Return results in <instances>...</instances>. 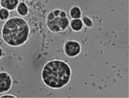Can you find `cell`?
<instances>
[{
    "label": "cell",
    "mask_w": 129,
    "mask_h": 98,
    "mask_svg": "<svg viewBox=\"0 0 129 98\" xmlns=\"http://www.w3.org/2000/svg\"><path fill=\"white\" fill-rule=\"evenodd\" d=\"M70 76L69 66L60 60H53L47 63L42 71L44 83L53 89H59L67 85Z\"/></svg>",
    "instance_id": "obj_1"
},
{
    "label": "cell",
    "mask_w": 129,
    "mask_h": 98,
    "mask_svg": "<svg viewBox=\"0 0 129 98\" xmlns=\"http://www.w3.org/2000/svg\"><path fill=\"white\" fill-rule=\"evenodd\" d=\"M29 27L24 19L13 18L8 20L3 27L2 34L7 45L17 47L24 44L29 35Z\"/></svg>",
    "instance_id": "obj_2"
},
{
    "label": "cell",
    "mask_w": 129,
    "mask_h": 98,
    "mask_svg": "<svg viewBox=\"0 0 129 98\" xmlns=\"http://www.w3.org/2000/svg\"><path fill=\"white\" fill-rule=\"evenodd\" d=\"M46 24L50 31L58 32L67 28L69 20L65 12L61 9H54L47 15Z\"/></svg>",
    "instance_id": "obj_3"
},
{
    "label": "cell",
    "mask_w": 129,
    "mask_h": 98,
    "mask_svg": "<svg viewBox=\"0 0 129 98\" xmlns=\"http://www.w3.org/2000/svg\"><path fill=\"white\" fill-rule=\"evenodd\" d=\"M64 52L68 56H76L81 52L80 43L73 41L67 42L64 46Z\"/></svg>",
    "instance_id": "obj_4"
},
{
    "label": "cell",
    "mask_w": 129,
    "mask_h": 98,
    "mask_svg": "<svg viewBox=\"0 0 129 98\" xmlns=\"http://www.w3.org/2000/svg\"><path fill=\"white\" fill-rule=\"evenodd\" d=\"M12 80L8 73L0 72V94L5 93L11 89Z\"/></svg>",
    "instance_id": "obj_5"
},
{
    "label": "cell",
    "mask_w": 129,
    "mask_h": 98,
    "mask_svg": "<svg viewBox=\"0 0 129 98\" xmlns=\"http://www.w3.org/2000/svg\"><path fill=\"white\" fill-rule=\"evenodd\" d=\"M18 3L19 0H1V5L2 7L9 11L15 9Z\"/></svg>",
    "instance_id": "obj_6"
},
{
    "label": "cell",
    "mask_w": 129,
    "mask_h": 98,
    "mask_svg": "<svg viewBox=\"0 0 129 98\" xmlns=\"http://www.w3.org/2000/svg\"><path fill=\"white\" fill-rule=\"evenodd\" d=\"M70 26L74 31H79L82 29L83 23L80 19H74L70 23Z\"/></svg>",
    "instance_id": "obj_7"
},
{
    "label": "cell",
    "mask_w": 129,
    "mask_h": 98,
    "mask_svg": "<svg viewBox=\"0 0 129 98\" xmlns=\"http://www.w3.org/2000/svg\"><path fill=\"white\" fill-rule=\"evenodd\" d=\"M17 11H18V13L20 15L25 16L27 14L28 12L27 6L26 5L25 3L23 2L20 3L19 5L18 6Z\"/></svg>",
    "instance_id": "obj_8"
},
{
    "label": "cell",
    "mask_w": 129,
    "mask_h": 98,
    "mask_svg": "<svg viewBox=\"0 0 129 98\" xmlns=\"http://www.w3.org/2000/svg\"><path fill=\"white\" fill-rule=\"evenodd\" d=\"M71 17L73 19H79L81 16L80 9L77 7H75L70 10Z\"/></svg>",
    "instance_id": "obj_9"
},
{
    "label": "cell",
    "mask_w": 129,
    "mask_h": 98,
    "mask_svg": "<svg viewBox=\"0 0 129 98\" xmlns=\"http://www.w3.org/2000/svg\"><path fill=\"white\" fill-rule=\"evenodd\" d=\"M9 15V13L7 9L2 8L0 10V19L2 20H5L8 19Z\"/></svg>",
    "instance_id": "obj_10"
},
{
    "label": "cell",
    "mask_w": 129,
    "mask_h": 98,
    "mask_svg": "<svg viewBox=\"0 0 129 98\" xmlns=\"http://www.w3.org/2000/svg\"><path fill=\"white\" fill-rule=\"evenodd\" d=\"M83 22L84 24L87 27H91L93 26V22L87 16H84L83 18Z\"/></svg>",
    "instance_id": "obj_11"
},
{
    "label": "cell",
    "mask_w": 129,
    "mask_h": 98,
    "mask_svg": "<svg viewBox=\"0 0 129 98\" xmlns=\"http://www.w3.org/2000/svg\"><path fill=\"white\" fill-rule=\"evenodd\" d=\"M0 97H15V96L11 95H4L0 96Z\"/></svg>",
    "instance_id": "obj_12"
},
{
    "label": "cell",
    "mask_w": 129,
    "mask_h": 98,
    "mask_svg": "<svg viewBox=\"0 0 129 98\" xmlns=\"http://www.w3.org/2000/svg\"><path fill=\"white\" fill-rule=\"evenodd\" d=\"M2 54V50L1 48H0V58L1 57Z\"/></svg>",
    "instance_id": "obj_13"
}]
</instances>
